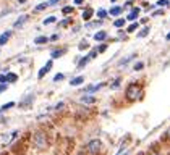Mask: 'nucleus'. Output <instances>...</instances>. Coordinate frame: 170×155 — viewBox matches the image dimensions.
Wrapping results in <instances>:
<instances>
[{
  "label": "nucleus",
  "mask_w": 170,
  "mask_h": 155,
  "mask_svg": "<svg viewBox=\"0 0 170 155\" xmlns=\"http://www.w3.org/2000/svg\"><path fill=\"white\" fill-rule=\"evenodd\" d=\"M125 97H126V100H130V102H135L136 99H139L141 97V86L130 84L126 87V91H125Z\"/></svg>",
  "instance_id": "1"
},
{
  "label": "nucleus",
  "mask_w": 170,
  "mask_h": 155,
  "mask_svg": "<svg viewBox=\"0 0 170 155\" xmlns=\"http://www.w3.org/2000/svg\"><path fill=\"white\" fill-rule=\"evenodd\" d=\"M33 144L36 149H45L47 147V136L44 131H36L33 136Z\"/></svg>",
  "instance_id": "2"
},
{
  "label": "nucleus",
  "mask_w": 170,
  "mask_h": 155,
  "mask_svg": "<svg viewBox=\"0 0 170 155\" xmlns=\"http://www.w3.org/2000/svg\"><path fill=\"white\" fill-rule=\"evenodd\" d=\"M100 147H102L100 141H99V139H92V141H89V142H88L86 150L89 152V155H97V153H99V150H100Z\"/></svg>",
  "instance_id": "3"
},
{
  "label": "nucleus",
  "mask_w": 170,
  "mask_h": 155,
  "mask_svg": "<svg viewBox=\"0 0 170 155\" xmlns=\"http://www.w3.org/2000/svg\"><path fill=\"white\" fill-rule=\"evenodd\" d=\"M50 70H52V60H49V62L45 63V66H42V68H41L39 73H37V78H39V79H42V78H44L47 73H49Z\"/></svg>",
  "instance_id": "4"
},
{
  "label": "nucleus",
  "mask_w": 170,
  "mask_h": 155,
  "mask_svg": "<svg viewBox=\"0 0 170 155\" xmlns=\"http://www.w3.org/2000/svg\"><path fill=\"white\" fill-rule=\"evenodd\" d=\"M33 100H34V94H28L24 99L20 102V107H21V108H26L28 105H31V103H33Z\"/></svg>",
  "instance_id": "5"
},
{
  "label": "nucleus",
  "mask_w": 170,
  "mask_h": 155,
  "mask_svg": "<svg viewBox=\"0 0 170 155\" xmlns=\"http://www.w3.org/2000/svg\"><path fill=\"white\" fill-rule=\"evenodd\" d=\"M28 18H29L28 15H21V16H20V18H18L16 21L13 23V28H21V26H23V24L28 21Z\"/></svg>",
  "instance_id": "6"
},
{
  "label": "nucleus",
  "mask_w": 170,
  "mask_h": 155,
  "mask_svg": "<svg viewBox=\"0 0 170 155\" xmlns=\"http://www.w3.org/2000/svg\"><path fill=\"white\" fill-rule=\"evenodd\" d=\"M102 86H104V82H100V84H92V86H88L86 89H84V92H91V94H92V92H96V91H99V89H100Z\"/></svg>",
  "instance_id": "7"
},
{
  "label": "nucleus",
  "mask_w": 170,
  "mask_h": 155,
  "mask_svg": "<svg viewBox=\"0 0 170 155\" xmlns=\"http://www.w3.org/2000/svg\"><path fill=\"white\" fill-rule=\"evenodd\" d=\"M12 37V31H7V32H3L2 36H0V45H5L7 42H8V39Z\"/></svg>",
  "instance_id": "8"
},
{
  "label": "nucleus",
  "mask_w": 170,
  "mask_h": 155,
  "mask_svg": "<svg viewBox=\"0 0 170 155\" xmlns=\"http://www.w3.org/2000/svg\"><path fill=\"white\" fill-rule=\"evenodd\" d=\"M83 19L84 21H89L91 19V16H92V8H86V10H83Z\"/></svg>",
  "instance_id": "9"
},
{
  "label": "nucleus",
  "mask_w": 170,
  "mask_h": 155,
  "mask_svg": "<svg viewBox=\"0 0 170 155\" xmlns=\"http://www.w3.org/2000/svg\"><path fill=\"white\" fill-rule=\"evenodd\" d=\"M135 57H136V53H131V55H128V57H125V58H121V60L118 62V65H120V66H125L128 62H131V60H133Z\"/></svg>",
  "instance_id": "10"
},
{
  "label": "nucleus",
  "mask_w": 170,
  "mask_h": 155,
  "mask_svg": "<svg viewBox=\"0 0 170 155\" xmlns=\"http://www.w3.org/2000/svg\"><path fill=\"white\" fill-rule=\"evenodd\" d=\"M139 12H141V10L136 7V8H133V10H131V12H130V15H128V19H131V21H133V19H136L138 18V15H139Z\"/></svg>",
  "instance_id": "11"
},
{
  "label": "nucleus",
  "mask_w": 170,
  "mask_h": 155,
  "mask_svg": "<svg viewBox=\"0 0 170 155\" xmlns=\"http://www.w3.org/2000/svg\"><path fill=\"white\" fill-rule=\"evenodd\" d=\"M49 41H50L49 37H45V36H39V37H36V39H34V44L41 45V44H45V42H49Z\"/></svg>",
  "instance_id": "12"
},
{
  "label": "nucleus",
  "mask_w": 170,
  "mask_h": 155,
  "mask_svg": "<svg viewBox=\"0 0 170 155\" xmlns=\"http://www.w3.org/2000/svg\"><path fill=\"white\" fill-rule=\"evenodd\" d=\"M84 82V76H76L75 79H71L70 81V84L71 86H80V84H83Z\"/></svg>",
  "instance_id": "13"
},
{
  "label": "nucleus",
  "mask_w": 170,
  "mask_h": 155,
  "mask_svg": "<svg viewBox=\"0 0 170 155\" xmlns=\"http://www.w3.org/2000/svg\"><path fill=\"white\" fill-rule=\"evenodd\" d=\"M106 37H107V32H106V31H99V32H96V36H94V39H96L97 42L104 41Z\"/></svg>",
  "instance_id": "14"
},
{
  "label": "nucleus",
  "mask_w": 170,
  "mask_h": 155,
  "mask_svg": "<svg viewBox=\"0 0 170 155\" xmlns=\"http://www.w3.org/2000/svg\"><path fill=\"white\" fill-rule=\"evenodd\" d=\"M81 102L83 103H94V102H96V99H94L92 95H83L81 97Z\"/></svg>",
  "instance_id": "15"
},
{
  "label": "nucleus",
  "mask_w": 170,
  "mask_h": 155,
  "mask_svg": "<svg viewBox=\"0 0 170 155\" xmlns=\"http://www.w3.org/2000/svg\"><path fill=\"white\" fill-rule=\"evenodd\" d=\"M121 10H123L121 7H113V8H110L109 15H110V16H117V15H120V13H121Z\"/></svg>",
  "instance_id": "16"
},
{
  "label": "nucleus",
  "mask_w": 170,
  "mask_h": 155,
  "mask_svg": "<svg viewBox=\"0 0 170 155\" xmlns=\"http://www.w3.org/2000/svg\"><path fill=\"white\" fill-rule=\"evenodd\" d=\"M89 58H91V57H84V58H81V60L78 62V70H83V68H84V66L88 65V62H89Z\"/></svg>",
  "instance_id": "17"
},
{
  "label": "nucleus",
  "mask_w": 170,
  "mask_h": 155,
  "mask_svg": "<svg viewBox=\"0 0 170 155\" xmlns=\"http://www.w3.org/2000/svg\"><path fill=\"white\" fill-rule=\"evenodd\" d=\"M65 53V48H60V50H54L50 55H52V58H59V57H62Z\"/></svg>",
  "instance_id": "18"
},
{
  "label": "nucleus",
  "mask_w": 170,
  "mask_h": 155,
  "mask_svg": "<svg viewBox=\"0 0 170 155\" xmlns=\"http://www.w3.org/2000/svg\"><path fill=\"white\" fill-rule=\"evenodd\" d=\"M16 79H18V76H16L15 73H8V74H7V81H8V82H15Z\"/></svg>",
  "instance_id": "19"
},
{
  "label": "nucleus",
  "mask_w": 170,
  "mask_h": 155,
  "mask_svg": "<svg viewBox=\"0 0 170 155\" xmlns=\"http://www.w3.org/2000/svg\"><path fill=\"white\" fill-rule=\"evenodd\" d=\"M73 12H75L73 7H63V8H62V13H63V15H70V13H73Z\"/></svg>",
  "instance_id": "20"
},
{
  "label": "nucleus",
  "mask_w": 170,
  "mask_h": 155,
  "mask_svg": "<svg viewBox=\"0 0 170 155\" xmlns=\"http://www.w3.org/2000/svg\"><path fill=\"white\" fill-rule=\"evenodd\" d=\"M113 26H115V28H121V26H125V18H120V19H117V21L113 23Z\"/></svg>",
  "instance_id": "21"
},
{
  "label": "nucleus",
  "mask_w": 170,
  "mask_h": 155,
  "mask_svg": "<svg viewBox=\"0 0 170 155\" xmlns=\"http://www.w3.org/2000/svg\"><path fill=\"white\" fill-rule=\"evenodd\" d=\"M55 16H49V18H45L44 19V26H47V24H52V23H55Z\"/></svg>",
  "instance_id": "22"
},
{
  "label": "nucleus",
  "mask_w": 170,
  "mask_h": 155,
  "mask_svg": "<svg viewBox=\"0 0 170 155\" xmlns=\"http://www.w3.org/2000/svg\"><path fill=\"white\" fill-rule=\"evenodd\" d=\"M149 34V28H144V29H141V31L138 32V37H144Z\"/></svg>",
  "instance_id": "23"
},
{
  "label": "nucleus",
  "mask_w": 170,
  "mask_h": 155,
  "mask_svg": "<svg viewBox=\"0 0 170 155\" xmlns=\"http://www.w3.org/2000/svg\"><path fill=\"white\" fill-rule=\"evenodd\" d=\"M143 68H144V63H143V62H138V63L133 66V70H135V71H139V70H143Z\"/></svg>",
  "instance_id": "24"
},
{
  "label": "nucleus",
  "mask_w": 170,
  "mask_h": 155,
  "mask_svg": "<svg viewBox=\"0 0 170 155\" xmlns=\"http://www.w3.org/2000/svg\"><path fill=\"white\" fill-rule=\"evenodd\" d=\"M47 7H50V5H49V2H44V3H39V5H37V7H36V10L39 12V10H44V8H47Z\"/></svg>",
  "instance_id": "25"
},
{
  "label": "nucleus",
  "mask_w": 170,
  "mask_h": 155,
  "mask_svg": "<svg viewBox=\"0 0 170 155\" xmlns=\"http://www.w3.org/2000/svg\"><path fill=\"white\" fill-rule=\"evenodd\" d=\"M138 28H139V24H138V23H133V24H131V26L126 29V31H128V32H133V31H136Z\"/></svg>",
  "instance_id": "26"
},
{
  "label": "nucleus",
  "mask_w": 170,
  "mask_h": 155,
  "mask_svg": "<svg viewBox=\"0 0 170 155\" xmlns=\"http://www.w3.org/2000/svg\"><path fill=\"white\" fill-rule=\"evenodd\" d=\"M12 107H15V102H8V103H5L3 107H2V108H0V110H8V108H12Z\"/></svg>",
  "instance_id": "27"
},
{
  "label": "nucleus",
  "mask_w": 170,
  "mask_h": 155,
  "mask_svg": "<svg viewBox=\"0 0 170 155\" xmlns=\"http://www.w3.org/2000/svg\"><path fill=\"white\" fill-rule=\"evenodd\" d=\"M63 78H65V76H63L62 73H57V74L54 76V81H55V82H59V81H62V79H63Z\"/></svg>",
  "instance_id": "28"
},
{
  "label": "nucleus",
  "mask_w": 170,
  "mask_h": 155,
  "mask_svg": "<svg viewBox=\"0 0 170 155\" xmlns=\"http://www.w3.org/2000/svg\"><path fill=\"white\" fill-rule=\"evenodd\" d=\"M106 50H107V45H106V44H102V45H99V47H97V52H99V53L106 52Z\"/></svg>",
  "instance_id": "29"
},
{
  "label": "nucleus",
  "mask_w": 170,
  "mask_h": 155,
  "mask_svg": "<svg viewBox=\"0 0 170 155\" xmlns=\"http://www.w3.org/2000/svg\"><path fill=\"white\" fill-rule=\"evenodd\" d=\"M71 23V18H65L63 21H60V26H67V24H70Z\"/></svg>",
  "instance_id": "30"
},
{
  "label": "nucleus",
  "mask_w": 170,
  "mask_h": 155,
  "mask_svg": "<svg viewBox=\"0 0 170 155\" xmlns=\"http://www.w3.org/2000/svg\"><path fill=\"white\" fill-rule=\"evenodd\" d=\"M0 84H8V81H7V74H0Z\"/></svg>",
  "instance_id": "31"
},
{
  "label": "nucleus",
  "mask_w": 170,
  "mask_h": 155,
  "mask_svg": "<svg viewBox=\"0 0 170 155\" xmlns=\"http://www.w3.org/2000/svg\"><path fill=\"white\" fill-rule=\"evenodd\" d=\"M97 16H99V18H106V16H107V12H106V10H99V12H97Z\"/></svg>",
  "instance_id": "32"
},
{
  "label": "nucleus",
  "mask_w": 170,
  "mask_h": 155,
  "mask_svg": "<svg viewBox=\"0 0 170 155\" xmlns=\"http://www.w3.org/2000/svg\"><path fill=\"white\" fill-rule=\"evenodd\" d=\"M99 24H100V21H91V23L86 24V28H94V26H99Z\"/></svg>",
  "instance_id": "33"
},
{
  "label": "nucleus",
  "mask_w": 170,
  "mask_h": 155,
  "mask_svg": "<svg viewBox=\"0 0 170 155\" xmlns=\"http://www.w3.org/2000/svg\"><path fill=\"white\" fill-rule=\"evenodd\" d=\"M157 5H159V7H165V5H168V0H159Z\"/></svg>",
  "instance_id": "34"
},
{
  "label": "nucleus",
  "mask_w": 170,
  "mask_h": 155,
  "mask_svg": "<svg viewBox=\"0 0 170 155\" xmlns=\"http://www.w3.org/2000/svg\"><path fill=\"white\" fill-rule=\"evenodd\" d=\"M7 87H8V84H0V94H2L3 91H7Z\"/></svg>",
  "instance_id": "35"
},
{
  "label": "nucleus",
  "mask_w": 170,
  "mask_h": 155,
  "mask_svg": "<svg viewBox=\"0 0 170 155\" xmlns=\"http://www.w3.org/2000/svg\"><path fill=\"white\" fill-rule=\"evenodd\" d=\"M152 15L154 16H160V15H164V10H157V12H154Z\"/></svg>",
  "instance_id": "36"
},
{
  "label": "nucleus",
  "mask_w": 170,
  "mask_h": 155,
  "mask_svg": "<svg viewBox=\"0 0 170 155\" xmlns=\"http://www.w3.org/2000/svg\"><path fill=\"white\" fill-rule=\"evenodd\" d=\"M78 47H80V50H83V48H88V44H86V42H81Z\"/></svg>",
  "instance_id": "37"
},
{
  "label": "nucleus",
  "mask_w": 170,
  "mask_h": 155,
  "mask_svg": "<svg viewBox=\"0 0 170 155\" xmlns=\"http://www.w3.org/2000/svg\"><path fill=\"white\" fill-rule=\"evenodd\" d=\"M118 84H120V79H115V82L112 84V87H113V89H115V87H118Z\"/></svg>",
  "instance_id": "38"
},
{
  "label": "nucleus",
  "mask_w": 170,
  "mask_h": 155,
  "mask_svg": "<svg viewBox=\"0 0 170 155\" xmlns=\"http://www.w3.org/2000/svg\"><path fill=\"white\" fill-rule=\"evenodd\" d=\"M59 2H60V0H50V2H49V5H57Z\"/></svg>",
  "instance_id": "39"
},
{
  "label": "nucleus",
  "mask_w": 170,
  "mask_h": 155,
  "mask_svg": "<svg viewBox=\"0 0 170 155\" xmlns=\"http://www.w3.org/2000/svg\"><path fill=\"white\" fill-rule=\"evenodd\" d=\"M165 139H168L170 141V128L167 129V132H165Z\"/></svg>",
  "instance_id": "40"
},
{
  "label": "nucleus",
  "mask_w": 170,
  "mask_h": 155,
  "mask_svg": "<svg viewBox=\"0 0 170 155\" xmlns=\"http://www.w3.org/2000/svg\"><path fill=\"white\" fill-rule=\"evenodd\" d=\"M57 39H59V34H54V36L50 37V41H57Z\"/></svg>",
  "instance_id": "41"
},
{
  "label": "nucleus",
  "mask_w": 170,
  "mask_h": 155,
  "mask_svg": "<svg viewBox=\"0 0 170 155\" xmlns=\"http://www.w3.org/2000/svg\"><path fill=\"white\" fill-rule=\"evenodd\" d=\"M84 2V0H75V3H76V5H81Z\"/></svg>",
  "instance_id": "42"
},
{
  "label": "nucleus",
  "mask_w": 170,
  "mask_h": 155,
  "mask_svg": "<svg viewBox=\"0 0 170 155\" xmlns=\"http://www.w3.org/2000/svg\"><path fill=\"white\" fill-rule=\"evenodd\" d=\"M16 2L20 3V5H23V3H26V0H16Z\"/></svg>",
  "instance_id": "43"
},
{
  "label": "nucleus",
  "mask_w": 170,
  "mask_h": 155,
  "mask_svg": "<svg viewBox=\"0 0 170 155\" xmlns=\"http://www.w3.org/2000/svg\"><path fill=\"white\" fill-rule=\"evenodd\" d=\"M165 39H167V41H170V32L167 34V37H165Z\"/></svg>",
  "instance_id": "44"
},
{
  "label": "nucleus",
  "mask_w": 170,
  "mask_h": 155,
  "mask_svg": "<svg viewBox=\"0 0 170 155\" xmlns=\"http://www.w3.org/2000/svg\"><path fill=\"white\" fill-rule=\"evenodd\" d=\"M149 155H159V153H154V152H152V153H149Z\"/></svg>",
  "instance_id": "45"
}]
</instances>
